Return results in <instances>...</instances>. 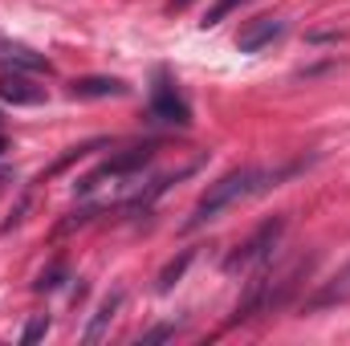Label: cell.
I'll use <instances>...</instances> for the list:
<instances>
[{"instance_id":"obj_1","label":"cell","mask_w":350,"mask_h":346,"mask_svg":"<svg viewBox=\"0 0 350 346\" xmlns=\"http://www.w3.org/2000/svg\"><path fill=\"white\" fill-rule=\"evenodd\" d=\"M310 269H314V257H293V261H281V265H273V257L261 261V265L253 269V277L245 281V293H241L237 314H232L228 322L237 326V322H249V318H257V314L281 310V306L301 289V281H306Z\"/></svg>"},{"instance_id":"obj_2","label":"cell","mask_w":350,"mask_h":346,"mask_svg":"<svg viewBox=\"0 0 350 346\" xmlns=\"http://www.w3.org/2000/svg\"><path fill=\"white\" fill-rule=\"evenodd\" d=\"M285 175H293V168H281V172H269V168H237V172L220 175L216 183H208V191L196 200L191 216L183 220V232H196L204 224H212L220 212H228L232 204H241L245 196H261L269 187H277Z\"/></svg>"},{"instance_id":"obj_3","label":"cell","mask_w":350,"mask_h":346,"mask_svg":"<svg viewBox=\"0 0 350 346\" xmlns=\"http://www.w3.org/2000/svg\"><path fill=\"white\" fill-rule=\"evenodd\" d=\"M285 216H269L265 224H257L228 257H224V273H249V269H257L261 261L273 257V249L281 245V237H285Z\"/></svg>"},{"instance_id":"obj_4","label":"cell","mask_w":350,"mask_h":346,"mask_svg":"<svg viewBox=\"0 0 350 346\" xmlns=\"http://www.w3.org/2000/svg\"><path fill=\"white\" fill-rule=\"evenodd\" d=\"M151 118L155 122H167V127H191V106L175 90L167 70L155 74V86H151Z\"/></svg>"},{"instance_id":"obj_5","label":"cell","mask_w":350,"mask_h":346,"mask_svg":"<svg viewBox=\"0 0 350 346\" xmlns=\"http://www.w3.org/2000/svg\"><path fill=\"white\" fill-rule=\"evenodd\" d=\"M155 159V147H126V151H118V155H110L102 168L94 175H86L82 183H78V191H90V187H98L102 179H122V175H135L143 172L147 163Z\"/></svg>"},{"instance_id":"obj_6","label":"cell","mask_w":350,"mask_h":346,"mask_svg":"<svg viewBox=\"0 0 350 346\" xmlns=\"http://www.w3.org/2000/svg\"><path fill=\"white\" fill-rule=\"evenodd\" d=\"M285 33H289V25H285L281 16H257V21H249V25L237 33V49H241V53H261L273 41H281Z\"/></svg>"},{"instance_id":"obj_7","label":"cell","mask_w":350,"mask_h":346,"mask_svg":"<svg viewBox=\"0 0 350 346\" xmlns=\"http://www.w3.org/2000/svg\"><path fill=\"white\" fill-rule=\"evenodd\" d=\"M0 102H8V106H41L45 86H37L25 70H0Z\"/></svg>"},{"instance_id":"obj_8","label":"cell","mask_w":350,"mask_h":346,"mask_svg":"<svg viewBox=\"0 0 350 346\" xmlns=\"http://www.w3.org/2000/svg\"><path fill=\"white\" fill-rule=\"evenodd\" d=\"M122 94H131V86L122 82V78H106V74H90V78H74L70 82V98H122Z\"/></svg>"},{"instance_id":"obj_9","label":"cell","mask_w":350,"mask_h":346,"mask_svg":"<svg viewBox=\"0 0 350 346\" xmlns=\"http://www.w3.org/2000/svg\"><path fill=\"white\" fill-rule=\"evenodd\" d=\"M122 302H126V289H114V293H106V297H102V306L94 310V318H90V326H86V334H82V343L94 346V343H102V338H106V330H110L114 314L122 310Z\"/></svg>"},{"instance_id":"obj_10","label":"cell","mask_w":350,"mask_h":346,"mask_svg":"<svg viewBox=\"0 0 350 346\" xmlns=\"http://www.w3.org/2000/svg\"><path fill=\"white\" fill-rule=\"evenodd\" d=\"M0 57H4L12 70H25V74H49L45 53L29 49V45H21V41H4V37H0Z\"/></svg>"},{"instance_id":"obj_11","label":"cell","mask_w":350,"mask_h":346,"mask_svg":"<svg viewBox=\"0 0 350 346\" xmlns=\"http://www.w3.org/2000/svg\"><path fill=\"white\" fill-rule=\"evenodd\" d=\"M338 302H350V265L347 269H338L310 302H306V310H322V306H338Z\"/></svg>"},{"instance_id":"obj_12","label":"cell","mask_w":350,"mask_h":346,"mask_svg":"<svg viewBox=\"0 0 350 346\" xmlns=\"http://www.w3.org/2000/svg\"><path fill=\"white\" fill-rule=\"evenodd\" d=\"M191 257H196V253H191V249H183V253H179L175 261H167V265H163V273H159V293H167V289H172L175 281H179V277L187 273Z\"/></svg>"},{"instance_id":"obj_13","label":"cell","mask_w":350,"mask_h":346,"mask_svg":"<svg viewBox=\"0 0 350 346\" xmlns=\"http://www.w3.org/2000/svg\"><path fill=\"white\" fill-rule=\"evenodd\" d=\"M98 147H106V139H90V143H78V147H70V151H66V155H62V159H57V163L49 168V175L66 172L70 163H78V159H86L90 151H98Z\"/></svg>"},{"instance_id":"obj_14","label":"cell","mask_w":350,"mask_h":346,"mask_svg":"<svg viewBox=\"0 0 350 346\" xmlns=\"http://www.w3.org/2000/svg\"><path fill=\"white\" fill-rule=\"evenodd\" d=\"M66 277H70L66 261H53L49 269H41V277H37V285H33V289H37V293H49V289H57V285H62Z\"/></svg>"},{"instance_id":"obj_15","label":"cell","mask_w":350,"mask_h":346,"mask_svg":"<svg viewBox=\"0 0 350 346\" xmlns=\"http://www.w3.org/2000/svg\"><path fill=\"white\" fill-rule=\"evenodd\" d=\"M49 334V318L45 314H33L29 322H25V330H21V346H33V343H41Z\"/></svg>"},{"instance_id":"obj_16","label":"cell","mask_w":350,"mask_h":346,"mask_svg":"<svg viewBox=\"0 0 350 346\" xmlns=\"http://www.w3.org/2000/svg\"><path fill=\"white\" fill-rule=\"evenodd\" d=\"M241 4H245V0H216V4L204 12V21H200V25H204V29H212V25H220V21H224L232 8H241Z\"/></svg>"},{"instance_id":"obj_17","label":"cell","mask_w":350,"mask_h":346,"mask_svg":"<svg viewBox=\"0 0 350 346\" xmlns=\"http://www.w3.org/2000/svg\"><path fill=\"white\" fill-rule=\"evenodd\" d=\"M172 334H175V326H172V322H163V326H155V330H147V334H143L139 343H143V346H151V343H167Z\"/></svg>"},{"instance_id":"obj_18","label":"cell","mask_w":350,"mask_h":346,"mask_svg":"<svg viewBox=\"0 0 350 346\" xmlns=\"http://www.w3.org/2000/svg\"><path fill=\"white\" fill-rule=\"evenodd\" d=\"M8 179H12V172H0V191H4V183H8Z\"/></svg>"},{"instance_id":"obj_19","label":"cell","mask_w":350,"mask_h":346,"mask_svg":"<svg viewBox=\"0 0 350 346\" xmlns=\"http://www.w3.org/2000/svg\"><path fill=\"white\" fill-rule=\"evenodd\" d=\"M187 4H191V0H172V8H187Z\"/></svg>"},{"instance_id":"obj_20","label":"cell","mask_w":350,"mask_h":346,"mask_svg":"<svg viewBox=\"0 0 350 346\" xmlns=\"http://www.w3.org/2000/svg\"><path fill=\"white\" fill-rule=\"evenodd\" d=\"M4 151H8V143H4V135H0V155H4Z\"/></svg>"}]
</instances>
